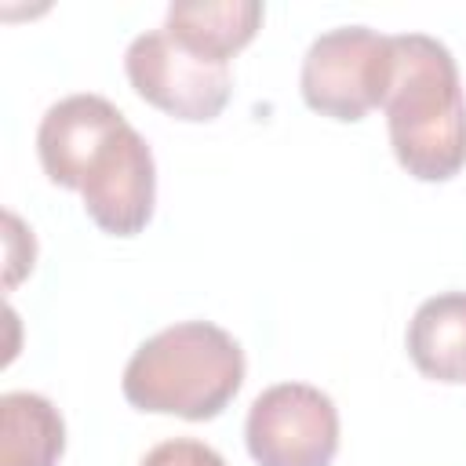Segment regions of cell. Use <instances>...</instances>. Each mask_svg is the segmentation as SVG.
Wrapping results in <instances>:
<instances>
[{"instance_id":"6da1fadb","label":"cell","mask_w":466,"mask_h":466,"mask_svg":"<svg viewBox=\"0 0 466 466\" xmlns=\"http://www.w3.org/2000/svg\"><path fill=\"white\" fill-rule=\"evenodd\" d=\"M36 153L51 182L80 189L98 229L135 237L153 218V153L109 98L69 95L55 102L40 120Z\"/></svg>"},{"instance_id":"7a4b0ae2","label":"cell","mask_w":466,"mask_h":466,"mask_svg":"<svg viewBox=\"0 0 466 466\" xmlns=\"http://www.w3.org/2000/svg\"><path fill=\"white\" fill-rule=\"evenodd\" d=\"M390 142L408 175L444 182L466 167V95L451 51L426 33L393 36L386 91Z\"/></svg>"},{"instance_id":"3957f363","label":"cell","mask_w":466,"mask_h":466,"mask_svg":"<svg viewBox=\"0 0 466 466\" xmlns=\"http://www.w3.org/2000/svg\"><path fill=\"white\" fill-rule=\"evenodd\" d=\"M244 382L240 342L211 320H182L146 339L124 368L127 404L189 422L215 419Z\"/></svg>"},{"instance_id":"277c9868","label":"cell","mask_w":466,"mask_h":466,"mask_svg":"<svg viewBox=\"0 0 466 466\" xmlns=\"http://www.w3.org/2000/svg\"><path fill=\"white\" fill-rule=\"evenodd\" d=\"M393 80V36L368 25H339L320 33L299 73V87L309 109L331 120H360L386 102Z\"/></svg>"},{"instance_id":"5b68a950","label":"cell","mask_w":466,"mask_h":466,"mask_svg":"<svg viewBox=\"0 0 466 466\" xmlns=\"http://www.w3.org/2000/svg\"><path fill=\"white\" fill-rule=\"evenodd\" d=\"M124 69L131 87L178 120H215L233 91L229 66L189 51L167 29H149L127 44Z\"/></svg>"},{"instance_id":"8992f818","label":"cell","mask_w":466,"mask_h":466,"mask_svg":"<svg viewBox=\"0 0 466 466\" xmlns=\"http://www.w3.org/2000/svg\"><path fill=\"white\" fill-rule=\"evenodd\" d=\"M244 441L258 466H328L339 451V411L317 386L277 382L251 400Z\"/></svg>"},{"instance_id":"52a82bcc","label":"cell","mask_w":466,"mask_h":466,"mask_svg":"<svg viewBox=\"0 0 466 466\" xmlns=\"http://www.w3.org/2000/svg\"><path fill=\"white\" fill-rule=\"evenodd\" d=\"M258 0H178L167 7L164 29L197 55L229 62L258 29Z\"/></svg>"},{"instance_id":"ba28073f","label":"cell","mask_w":466,"mask_h":466,"mask_svg":"<svg viewBox=\"0 0 466 466\" xmlns=\"http://www.w3.org/2000/svg\"><path fill=\"white\" fill-rule=\"evenodd\" d=\"M408 357L426 379L466 382V291L426 299L408 324Z\"/></svg>"},{"instance_id":"9c48e42d","label":"cell","mask_w":466,"mask_h":466,"mask_svg":"<svg viewBox=\"0 0 466 466\" xmlns=\"http://www.w3.org/2000/svg\"><path fill=\"white\" fill-rule=\"evenodd\" d=\"M66 448V422L40 393L0 397V466H55Z\"/></svg>"},{"instance_id":"30bf717a","label":"cell","mask_w":466,"mask_h":466,"mask_svg":"<svg viewBox=\"0 0 466 466\" xmlns=\"http://www.w3.org/2000/svg\"><path fill=\"white\" fill-rule=\"evenodd\" d=\"M142 466H226V459H222L215 448L200 444V441L175 437V441L157 444V448L142 459Z\"/></svg>"}]
</instances>
